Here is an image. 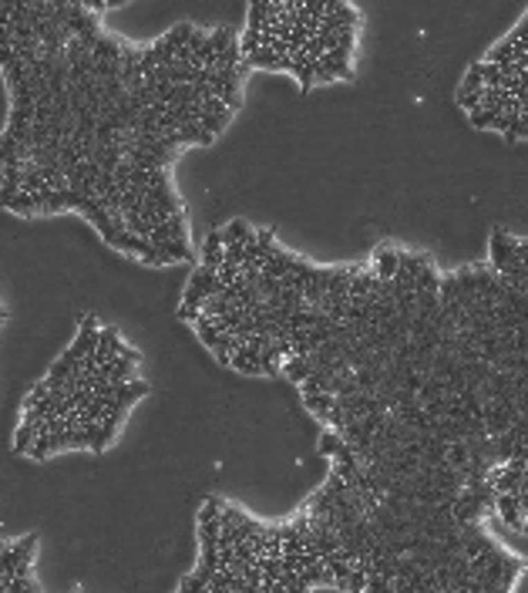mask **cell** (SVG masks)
<instances>
[{"mask_svg": "<svg viewBox=\"0 0 528 593\" xmlns=\"http://www.w3.org/2000/svg\"><path fill=\"white\" fill-rule=\"evenodd\" d=\"M98 334H101V324H98V317L95 313H88V317H81V327H77V337L68 344V351L61 354L68 364H81L95 347H98Z\"/></svg>", "mask_w": 528, "mask_h": 593, "instance_id": "cell-1", "label": "cell"}, {"mask_svg": "<svg viewBox=\"0 0 528 593\" xmlns=\"http://www.w3.org/2000/svg\"><path fill=\"white\" fill-rule=\"evenodd\" d=\"M488 257H491V270H495V273H505V266L515 259V236H508L505 230H491Z\"/></svg>", "mask_w": 528, "mask_h": 593, "instance_id": "cell-2", "label": "cell"}, {"mask_svg": "<svg viewBox=\"0 0 528 593\" xmlns=\"http://www.w3.org/2000/svg\"><path fill=\"white\" fill-rule=\"evenodd\" d=\"M223 257H226V239H223V230H212L209 236H205V243H202L199 266L212 270V273H219V266H223Z\"/></svg>", "mask_w": 528, "mask_h": 593, "instance_id": "cell-3", "label": "cell"}, {"mask_svg": "<svg viewBox=\"0 0 528 593\" xmlns=\"http://www.w3.org/2000/svg\"><path fill=\"white\" fill-rule=\"evenodd\" d=\"M303 401H306V408L317 414L320 421H327L333 405H337V394L333 391H303Z\"/></svg>", "mask_w": 528, "mask_h": 593, "instance_id": "cell-4", "label": "cell"}, {"mask_svg": "<svg viewBox=\"0 0 528 593\" xmlns=\"http://www.w3.org/2000/svg\"><path fill=\"white\" fill-rule=\"evenodd\" d=\"M310 371H313V364H310L306 354H290V358H283V378H290V381H296V385H303V381L310 378Z\"/></svg>", "mask_w": 528, "mask_h": 593, "instance_id": "cell-5", "label": "cell"}, {"mask_svg": "<svg viewBox=\"0 0 528 593\" xmlns=\"http://www.w3.org/2000/svg\"><path fill=\"white\" fill-rule=\"evenodd\" d=\"M374 273H377L380 280H394V273H397V250L394 246H380L377 257H374Z\"/></svg>", "mask_w": 528, "mask_h": 593, "instance_id": "cell-6", "label": "cell"}, {"mask_svg": "<svg viewBox=\"0 0 528 593\" xmlns=\"http://www.w3.org/2000/svg\"><path fill=\"white\" fill-rule=\"evenodd\" d=\"M229 118H232V111H205V108H202V115H199V125L205 131H212V135H216V138H219V135H223V131H226V125H229Z\"/></svg>", "mask_w": 528, "mask_h": 593, "instance_id": "cell-7", "label": "cell"}, {"mask_svg": "<svg viewBox=\"0 0 528 593\" xmlns=\"http://www.w3.org/2000/svg\"><path fill=\"white\" fill-rule=\"evenodd\" d=\"M481 84H484V77H481V61H475V64L468 68L464 81H461V91H478Z\"/></svg>", "mask_w": 528, "mask_h": 593, "instance_id": "cell-8", "label": "cell"}, {"mask_svg": "<svg viewBox=\"0 0 528 593\" xmlns=\"http://www.w3.org/2000/svg\"><path fill=\"white\" fill-rule=\"evenodd\" d=\"M205 587H209V580H205L202 573H192V576H185V580L178 583V590L182 593H205Z\"/></svg>", "mask_w": 528, "mask_h": 593, "instance_id": "cell-9", "label": "cell"}, {"mask_svg": "<svg viewBox=\"0 0 528 593\" xmlns=\"http://www.w3.org/2000/svg\"><path fill=\"white\" fill-rule=\"evenodd\" d=\"M169 232H172V239H189L185 212H172V216H169Z\"/></svg>", "mask_w": 528, "mask_h": 593, "instance_id": "cell-10", "label": "cell"}, {"mask_svg": "<svg viewBox=\"0 0 528 593\" xmlns=\"http://www.w3.org/2000/svg\"><path fill=\"white\" fill-rule=\"evenodd\" d=\"M468 122H471L475 129H491L495 111H488V108H475V111H468Z\"/></svg>", "mask_w": 528, "mask_h": 593, "instance_id": "cell-11", "label": "cell"}, {"mask_svg": "<svg viewBox=\"0 0 528 593\" xmlns=\"http://www.w3.org/2000/svg\"><path fill=\"white\" fill-rule=\"evenodd\" d=\"M458 108H464V111L481 108V88L478 91H458Z\"/></svg>", "mask_w": 528, "mask_h": 593, "instance_id": "cell-12", "label": "cell"}, {"mask_svg": "<svg viewBox=\"0 0 528 593\" xmlns=\"http://www.w3.org/2000/svg\"><path fill=\"white\" fill-rule=\"evenodd\" d=\"M340 445H343V441H340V435H333V432H330V435H323V441H320V452H323V455H330V459H333Z\"/></svg>", "mask_w": 528, "mask_h": 593, "instance_id": "cell-13", "label": "cell"}, {"mask_svg": "<svg viewBox=\"0 0 528 593\" xmlns=\"http://www.w3.org/2000/svg\"><path fill=\"white\" fill-rule=\"evenodd\" d=\"M199 307H185V304H178V320H185V324H196L199 320Z\"/></svg>", "mask_w": 528, "mask_h": 593, "instance_id": "cell-14", "label": "cell"}, {"mask_svg": "<svg viewBox=\"0 0 528 593\" xmlns=\"http://www.w3.org/2000/svg\"><path fill=\"white\" fill-rule=\"evenodd\" d=\"M125 0H104V7H122Z\"/></svg>", "mask_w": 528, "mask_h": 593, "instance_id": "cell-15", "label": "cell"}, {"mask_svg": "<svg viewBox=\"0 0 528 593\" xmlns=\"http://www.w3.org/2000/svg\"><path fill=\"white\" fill-rule=\"evenodd\" d=\"M522 118H525V122H528V98H525V102H522Z\"/></svg>", "mask_w": 528, "mask_h": 593, "instance_id": "cell-16", "label": "cell"}]
</instances>
